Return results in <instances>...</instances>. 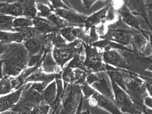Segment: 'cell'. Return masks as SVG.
Returning a JSON list of instances; mask_svg holds the SVG:
<instances>
[{"mask_svg": "<svg viewBox=\"0 0 152 114\" xmlns=\"http://www.w3.org/2000/svg\"><path fill=\"white\" fill-rule=\"evenodd\" d=\"M99 80H100V78L96 75V73L91 72L88 73V75L87 76L86 82L88 84H89L90 86H92L93 84L99 82Z\"/></svg>", "mask_w": 152, "mask_h": 114, "instance_id": "obj_44", "label": "cell"}, {"mask_svg": "<svg viewBox=\"0 0 152 114\" xmlns=\"http://www.w3.org/2000/svg\"><path fill=\"white\" fill-rule=\"evenodd\" d=\"M144 105L145 107L152 110V98L147 96L144 100Z\"/></svg>", "mask_w": 152, "mask_h": 114, "instance_id": "obj_51", "label": "cell"}, {"mask_svg": "<svg viewBox=\"0 0 152 114\" xmlns=\"http://www.w3.org/2000/svg\"><path fill=\"white\" fill-rule=\"evenodd\" d=\"M142 112L143 114H152V109H149L148 107H145L142 110Z\"/></svg>", "mask_w": 152, "mask_h": 114, "instance_id": "obj_54", "label": "cell"}, {"mask_svg": "<svg viewBox=\"0 0 152 114\" xmlns=\"http://www.w3.org/2000/svg\"><path fill=\"white\" fill-rule=\"evenodd\" d=\"M125 5L128 10L134 15L140 16L145 20V23L148 25L152 31V27L147 17L146 8L145 6V1H125Z\"/></svg>", "mask_w": 152, "mask_h": 114, "instance_id": "obj_16", "label": "cell"}, {"mask_svg": "<svg viewBox=\"0 0 152 114\" xmlns=\"http://www.w3.org/2000/svg\"><path fill=\"white\" fill-rule=\"evenodd\" d=\"M15 91L12 84L11 77L8 76H4L0 79V96L7 95Z\"/></svg>", "mask_w": 152, "mask_h": 114, "instance_id": "obj_32", "label": "cell"}, {"mask_svg": "<svg viewBox=\"0 0 152 114\" xmlns=\"http://www.w3.org/2000/svg\"><path fill=\"white\" fill-rule=\"evenodd\" d=\"M91 86L95 89L96 91L99 92L101 94L107 97L114 98L113 91H111L109 86L104 77H102V78L99 80V82L93 84Z\"/></svg>", "mask_w": 152, "mask_h": 114, "instance_id": "obj_28", "label": "cell"}, {"mask_svg": "<svg viewBox=\"0 0 152 114\" xmlns=\"http://www.w3.org/2000/svg\"><path fill=\"white\" fill-rule=\"evenodd\" d=\"M147 71L150 72L152 74V63L150 65V66H149L148 69H147Z\"/></svg>", "mask_w": 152, "mask_h": 114, "instance_id": "obj_56", "label": "cell"}, {"mask_svg": "<svg viewBox=\"0 0 152 114\" xmlns=\"http://www.w3.org/2000/svg\"><path fill=\"white\" fill-rule=\"evenodd\" d=\"M50 51L45 55L42 63V70L47 73H57L62 71V69L57 65L53 59L52 52Z\"/></svg>", "mask_w": 152, "mask_h": 114, "instance_id": "obj_25", "label": "cell"}, {"mask_svg": "<svg viewBox=\"0 0 152 114\" xmlns=\"http://www.w3.org/2000/svg\"><path fill=\"white\" fill-rule=\"evenodd\" d=\"M51 107L45 103H42L35 107L29 114H48Z\"/></svg>", "mask_w": 152, "mask_h": 114, "instance_id": "obj_40", "label": "cell"}, {"mask_svg": "<svg viewBox=\"0 0 152 114\" xmlns=\"http://www.w3.org/2000/svg\"><path fill=\"white\" fill-rule=\"evenodd\" d=\"M10 45H8L4 43L0 40V56L5 53L10 48Z\"/></svg>", "mask_w": 152, "mask_h": 114, "instance_id": "obj_50", "label": "cell"}, {"mask_svg": "<svg viewBox=\"0 0 152 114\" xmlns=\"http://www.w3.org/2000/svg\"><path fill=\"white\" fill-rule=\"evenodd\" d=\"M148 38L149 44L151 50V53L152 54V31H151L148 35Z\"/></svg>", "mask_w": 152, "mask_h": 114, "instance_id": "obj_53", "label": "cell"}, {"mask_svg": "<svg viewBox=\"0 0 152 114\" xmlns=\"http://www.w3.org/2000/svg\"><path fill=\"white\" fill-rule=\"evenodd\" d=\"M42 65H38L32 67H27L24 69L18 76L15 77H11V81L13 87L15 91L19 89L24 85H26V80L35 72Z\"/></svg>", "mask_w": 152, "mask_h": 114, "instance_id": "obj_21", "label": "cell"}, {"mask_svg": "<svg viewBox=\"0 0 152 114\" xmlns=\"http://www.w3.org/2000/svg\"><path fill=\"white\" fill-rule=\"evenodd\" d=\"M89 44L91 45V44L97 42L99 40V36L97 34L95 31V27H91L89 29Z\"/></svg>", "mask_w": 152, "mask_h": 114, "instance_id": "obj_46", "label": "cell"}, {"mask_svg": "<svg viewBox=\"0 0 152 114\" xmlns=\"http://www.w3.org/2000/svg\"><path fill=\"white\" fill-rule=\"evenodd\" d=\"M10 114H20V113H18V112H15V111H10Z\"/></svg>", "mask_w": 152, "mask_h": 114, "instance_id": "obj_57", "label": "cell"}, {"mask_svg": "<svg viewBox=\"0 0 152 114\" xmlns=\"http://www.w3.org/2000/svg\"><path fill=\"white\" fill-rule=\"evenodd\" d=\"M135 114H143L142 113V111H137V113H136Z\"/></svg>", "mask_w": 152, "mask_h": 114, "instance_id": "obj_58", "label": "cell"}, {"mask_svg": "<svg viewBox=\"0 0 152 114\" xmlns=\"http://www.w3.org/2000/svg\"><path fill=\"white\" fill-rule=\"evenodd\" d=\"M0 114H1V109H0Z\"/></svg>", "mask_w": 152, "mask_h": 114, "instance_id": "obj_60", "label": "cell"}, {"mask_svg": "<svg viewBox=\"0 0 152 114\" xmlns=\"http://www.w3.org/2000/svg\"><path fill=\"white\" fill-rule=\"evenodd\" d=\"M73 27H65L59 31L60 34L68 43H72L77 40L76 38L73 34Z\"/></svg>", "mask_w": 152, "mask_h": 114, "instance_id": "obj_37", "label": "cell"}, {"mask_svg": "<svg viewBox=\"0 0 152 114\" xmlns=\"http://www.w3.org/2000/svg\"><path fill=\"white\" fill-rule=\"evenodd\" d=\"M91 45L102 50L103 51L112 50L118 51H130L132 50L107 39H99L97 42L91 44Z\"/></svg>", "mask_w": 152, "mask_h": 114, "instance_id": "obj_24", "label": "cell"}, {"mask_svg": "<svg viewBox=\"0 0 152 114\" xmlns=\"http://www.w3.org/2000/svg\"><path fill=\"white\" fill-rule=\"evenodd\" d=\"M32 20L33 27L40 31L42 34H50L59 31L53 23L46 18L36 17Z\"/></svg>", "mask_w": 152, "mask_h": 114, "instance_id": "obj_19", "label": "cell"}, {"mask_svg": "<svg viewBox=\"0 0 152 114\" xmlns=\"http://www.w3.org/2000/svg\"><path fill=\"white\" fill-rule=\"evenodd\" d=\"M56 73H47L45 72L42 66L33 73L26 81V84L28 83L42 82L49 84L55 80Z\"/></svg>", "mask_w": 152, "mask_h": 114, "instance_id": "obj_18", "label": "cell"}, {"mask_svg": "<svg viewBox=\"0 0 152 114\" xmlns=\"http://www.w3.org/2000/svg\"><path fill=\"white\" fill-rule=\"evenodd\" d=\"M136 31L126 26L120 18L116 22L109 26L107 34L100 39L109 40L126 47L131 44L132 35Z\"/></svg>", "mask_w": 152, "mask_h": 114, "instance_id": "obj_3", "label": "cell"}, {"mask_svg": "<svg viewBox=\"0 0 152 114\" xmlns=\"http://www.w3.org/2000/svg\"><path fill=\"white\" fill-rule=\"evenodd\" d=\"M0 15H10L15 18L23 17V8L19 1H7L0 10Z\"/></svg>", "mask_w": 152, "mask_h": 114, "instance_id": "obj_17", "label": "cell"}, {"mask_svg": "<svg viewBox=\"0 0 152 114\" xmlns=\"http://www.w3.org/2000/svg\"><path fill=\"white\" fill-rule=\"evenodd\" d=\"M107 8V6L106 4V6L101 10L92 13L89 16H88L84 24L85 28L87 31H89V29L91 27H95L100 23H104Z\"/></svg>", "mask_w": 152, "mask_h": 114, "instance_id": "obj_20", "label": "cell"}, {"mask_svg": "<svg viewBox=\"0 0 152 114\" xmlns=\"http://www.w3.org/2000/svg\"><path fill=\"white\" fill-rule=\"evenodd\" d=\"M54 13L65 19L72 27H84L88 17L73 9L56 10Z\"/></svg>", "mask_w": 152, "mask_h": 114, "instance_id": "obj_12", "label": "cell"}, {"mask_svg": "<svg viewBox=\"0 0 152 114\" xmlns=\"http://www.w3.org/2000/svg\"><path fill=\"white\" fill-rule=\"evenodd\" d=\"M124 80L126 92L129 95L138 110L144 109V100L148 96L146 91L144 80L139 75L124 70Z\"/></svg>", "mask_w": 152, "mask_h": 114, "instance_id": "obj_2", "label": "cell"}, {"mask_svg": "<svg viewBox=\"0 0 152 114\" xmlns=\"http://www.w3.org/2000/svg\"><path fill=\"white\" fill-rule=\"evenodd\" d=\"M131 45L132 46V50L138 53H141L146 56L152 55L149 44L148 35L143 34L136 31L132 35Z\"/></svg>", "mask_w": 152, "mask_h": 114, "instance_id": "obj_13", "label": "cell"}, {"mask_svg": "<svg viewBox=\"0 0 152 114\" xmlns=\"http://www.w3.org/2000/svg\"><path fill=\"white\" fill-rule=\"evenodd\" d=\"M145 6L149 22L152 27V1H145Z\"/></svg>", "mask_w": 152, "mask_h": 114, "instance_id": "obj_47", "label": "cell"}, {"mask_svg": "<svg viewBox=\"0 0 152 114\" xmlns=\"http://www.w3.org/2000/svg\"><path fill=\"white\" fill-rule=\"evenodd\" d=\"M42 103V94L30 87L26 91H23L18 102L11 111L29 114L35 107Z\"/></svg>", "mask_w": 152, "mask_h": 114, "instance_id": "obj_7", "label": "cell"}, {"mask_svg": "<svg viewBox=\"0 0 152 114\" xmlns=\"http://www.w3.org/2000/svg\"><path fill=\"white\" fill-rule=\"evenodd\" d=\"M23 8V17L33 19L37 17L36 1H19Z\"/></svg>", "mask_w": 152, "mask_h": 114, "instance_id": "obj_26", "label": "cell"}, {"mask_svg": "<svg viewBox=\"0 0 152 114\" xmlns=\"http://www.w3.org/2000/svg\"><path fill=\"white\" fill-rule=\"evenodd\" d=\"M103 60L106 65L114 68L131 71L125 59L118 50H112L104 51Z\"/></svg>", "mask_w": 152, "mask_h": 114, "instance_id": "obj_11", "label": "cell"}, {"mask_svg": "<svg viewBox=\"0 0 152 114\" xmlns=\"http://www.w3.org/2000/svg\"><path fill=\"white\" fill-rule=\"evenodd\" d=\"M50 6L52 7L55 10H61V9H65V10H70L72 9L69 6H67L65 4V1H49Z\"/></svg>", "mask_w": 152, "mask_h": 114, "instance_id": "obj_42", "label": "cell"}, {"mask_svg": "<svg viewBox=\"0 0 152 114\" xmlns=\"http://www.w3.org/2000/svg\"><path fill=\"white\" fill-rule=\"evenodd\" d=\"M15 17L10 15H0V31L15 32L13 26Z\"/></svg>", "mask_w": 152, "mask_h": 114, "instance_id": "obj_29", "label": "cell"}, {"mask_svg": "<svg viewBox=\"0 0 152 114\" xmlns=\"http://www.w3.org/2000/svg\"><path fill=\"white\" fill-rule=\"evenodd\" d=\"M129 67L131 71L139 75L144 76L149 66L152 63L149 56H146L132 50L119 51Z\"/></svg>", "mask_w": 152, "mask_h": 114, "instance_id": "obj_6", "label": "cell"}, {"mask_svg": "<svg viewBox=\"0 0 152 114\" xmlns=\"http://www.w3.org/2000/svg\"><path fill=\"white\" fill-rule=\"evenodd\" d=\"M82 94L80 87L78 85H69L65 90L64 96L66 98L62 102L61 114H75L78 104L76 99V95Z\"/></svg>", "mask_w": 152, "mask_h": 114, "instance_id": "obj_9", "label": "cell"}, {"mask_svg": "<svg viewBox=\"0 0 152 114\" xmlns=\"http://www.w3.org/2000/svg\"><path fill=\"white\" fill-rule=\"evenodd\" d=\"M1 59L3 62V75L10 77L18 76L27 68L29 54L23 44H11Z\"/></svg>", "mask_w": 152, "mask_h": 114, "instance_id": "obj_1", "label": "cell"}, {"mask_svg": "<svg viewBox=\"0 0 152 114\" xmlns=\"http://www.w3.org/2000/svg\"><path fill=\"white\" fill-rule=\"evenodd\" d=\"M80 43L82 42L77 40L72 43H67L60 46L53 48L51 51L53 57L61 69H64L65 64L71 61L77 54L82 53L84 50L82 44L80 48H77Z\"/></svg>", "mask_w": 152, "mask_h": 114, "instance_id": "obj_5", "label": "cell"}, {"mask_svg": "<svg viewBox=\"0 0 152 114\" xmlns=\"http://www.w3.org/2000/svg\"><path fill=\"white\" fill-rule=\"evenodd\" d=\"M43 1H36V7L38 11L37 17L47 18L54 13V10L50 6L49 1H46V3Z\"/></svg>", "mask_w": 152, "mask_h": 114, "instance_id": "obj_27", "label": "cell"}, {"mask_svg": "<svg viewBox=\"0 0 152 114\" xmlns=\"http://www.w3.org/2000/svg\"><path fill=\"white\" fill-rule=\"evenodd\" d=\"M88 72L86 71H83L80 69H74V74H75V85L81 86L83 84L86 83V80L87 78Z\"/></svg>", "mask_w": 152, "mask_h": 114, "instance_id": "obj_36", "label": "cell"}, {"mask_svg": "<svg viewBox=\"0 0 152 114\" xmlns=\"http://www.w3.org/2000/svg\"><path fill=\"white\" fill-rule=\"evenodd\" d=\"M46 19H48L53 26L58 29L59 31L64 28L65 27H72L65 19L62 18L60 16L56 15L55 13H53L51 15H50Z\"/></svg>", "mask_w": 152, "mask_h": 114, "instance_id": "obj_34", "label": "cell"}, {"mask_svg": "<svg viewBox=\"0 0 152 114\" xmlns=\"http://www.w3.org/2000/svg\"><path fill=\"white\" fill-rule=\"evenodd\" d=\"M68 43L63 38L61 35L60 34L59 31L54 33L53 34L51 38V44L53 47H58L61 45H63Z\"/></svg>", "mask_w": 152, "mask_h": 114, "instance_id": "obj_39", "label": "cell"}, {"mask_svg": "<svg viewBox=\"0 0 152 114\" xmlns=\"http://www.w3.org/2000/svg\"><path fill=\"white\" fill-rule=\"evenodd\" d=\"M7 2V1H0V10L5 4H6Z\"/></svg>", "mask_w": 152, "mask_h": 114, "instance_id": "obj_55", "label": "cell"}, {"mask_svg": "<svg viewBox=\"0 0 152 114\" xmlns=\"http://www.w3.org/2000/svg\"><path fill=\"white\" fill-rule=\"evenodd\" d=\"M118 12L122 22L126 26L135 31H138L143 34L147 35L145 34V31L141 28L138 17L129 11L128 8L126 7L125 5Z\"/></svg>", "mask_w": 152, "mask_h": 114, "instance_id": "obj_15", "label": "cell"}, {"mask_svg": "<svg viewBox=\"0 0 152 114\" xmlns=\"http://www.w3.org/2000/svg\"><path fill=\"white\" fill-rule=\"evenodd\" d=\"M26 85H24L18 89L12 91L11 93L0 96V109L1 113L8 110H11L15 104L18 102Z\"/></svg>", "mask_w": 152, "mask_h": 114, "instance_id": "obj_14", "label": "cell"}, {"mask_svg": "<svg viewBox=\"0 0 152 114\" xmlns=\"http://www.w3.org/2000/svg\"><path fill=\"white\" fill-rule=\"evenodd\" d=\"M57 97V86L55 80L50 83L42 93V103L53 107Z\"/></svg>", "mask_w": 152, "mask_h": 114, "instance_id": "obj_22", "label": "cell"}, {"mask_svg": "<svg viewBox=\"0 0 152 114\" xmlns=\"http://www.w3.org/2000/svg\"><path fill=\"white\" fill-rule=\"evenodd\" d=\"M89 31H87L84 26L73 27V34L76 39L87 44H89Z\"/></svg>", "mask_w": 152, "mask_h": 114, "instance_id": "obj_30", "label": "cell"}, {"mask_svg": "<svg viewBox=\"0 0 152 114\" xmlns=\"http://www.w3.org/2000/svg\"><path fill=\"white\" fill-rule=\"evenodd\" d=\"M83 96L81 94V95H80V98L79 104H78L77 109L76 113H75V114H91V111L89 109H88L86 110L82 111V107H83Z\"/></svg>", "mask_w": 152, "mask_h": 114, "instance_id": "obj_48", "label": "cell"}, {"mask_svg": "<svg viewBox=\"0 0 152 114\" xmlns=\"http://www.w3.org/2000/svg\"><path fill=\"white\" fill-rule=\"evenodd\" d=\"M62 80L64 83V93L65 90L69 85H72L75 83V74L74 69H70L66 66L62 69Z\"/></svg>", "mask_w": 152, "mask_h": 114, "instance_id": "obj_31", "label": "cell"}, {"mask_svg": "<svg viewBox=\"0 0 152 114\" xmlns=\"http://www.w3.org/2000/svg\"><path fill=\"white\" fill-rule=\"evenodd\" d=\"M13 26L16 31L20 29L33 27V23L32 19L23 16L15 18L13 22Z\"/></svg>", "mask_w": 152, "mask_h": 114, "instance_id": "obj_33", "label": "cell"}, {"mask_svg": "<svg viewBox=\"0 0 152 114\" xmlns=\"http://www.w3.org/2000/svg\"><path fill=\"white\" fill-rule=\"evenodd\" d=\"M49 84L45 83H42V82H35L33 83L31 85V87L35 91H38L40 94H42V91L45 89V88Z\"/></svg>", "mask_w": 152, "mask_h": 114, "instance_id": "obj_45", "label": "cell"}, {"mask_svg": "<svg viewBox=\"0 0 152 114\" xmlns=\"http://www.w3.org/2000/svg\"><path fill=\"white\" fill-rule=\"evenodd\" d=\"M88 103L91 107L103 109L111 114H124L116 105L114 98L104 96L97 91L88 99Z\"/></svg>", "mask_w": 152, "mask_h": 114, "instance_id": "obj_10", "label": "cell"}, {"mask_svg": "<svg viewBox=\"0 0 152 114\" xmlns=\"http://www.w3.org/2000/svg\"><path fill=\"white\" fill-rule=\"evenodd\" d=\"M84 59H82V58L81 53H78L73 58L71 61L69 62L68 65L66 66L70 69H82L83 71H86L88 72H90L88 71L84 67Z\"/></svg>", "mask_w": 152, "mask_h": 114, "instance_id": "obj_35", "label": "cell"}, {"mask_svg": "<svg viewBox=\"0 0 152 114\" xmlns=\"http://www.w3.org/2000/svg\"><path fill=\"white\" fill-rule=\"evenodd\" d=\"M140 77L144 80L146 91L149 96L152 98V76H145L140 75Z\"/></svg>", "mask_w": 152, "mask_h": 114, "instance_id": "obj_43", "label": "cell"}, {"mask_svg": "<svg viewBox=\"0 0 152 114\" xmlns=\"http://www.w3.org/2000/svg\"><path fill=\"white\" fill-rule=\"evenodd\" d=\"M110 80L112 91L114 94L115 103L120 110L124 114H135L137 111L132 100L129 95L124 89L120 87L113 80Z\"/></svg>", "mask_w": 152, "mask_h": 114, "instance_id": "obj_8", "label": "cell"}, {"mask_svg": "<svg viewBox=\"0 0 152 114\" xmlns=\"http://www.w3.org/2000/svg\"><path fill=\"white\" fill-rule=\"evenodd\" d=\"M0 40L6 44H22L26 38L22 32L18 31L15 32L0 31Z\"/></svg>", "mask_w": 152, "mask_h": 114, "instance_id": "obj_23", "label": "cell"}, {"mask_svg": "<svg viewBox=\"0 0 152 114\" xmlns=\"http://www.w3.org/2000/svg\"><path fill=\"white\" fill-rule=\"evenodd\" d=\"M149 56V57H150V58H151V60H152V55H150V56Z\"/></svg>", "mask_w": 152, "mask_h": 114, "instance_id": "obj_59", "label": "cell"}, {"mask_svg": "<svg viewBox=\"0 0 152 114\" xmlns=\"http://www.w3.org/2000/svg\"><path fill=\"white\" fill-rule=\"evenodd\" d=\"M80 90L83 99H89L95 94L96 90L91 86L88 84L86 82L81 85Z\"/></svg>", "mask_w": 152, "mask_h": 114, "instance_id": "obj_38", "label": "cell"}, {"mask_svg": "<svg viewBox=\"0 0 152 114\" xmlns=\"http://www.w3.org/2000/svg\"><path fill=\"white\" fill-rule=\"evenodd\" d=\"M95 29L97 34L99 36V39H100L107 34L109 29V26L106 23L103 22L95 27Z\"/></svg>", "mask_w": 152, "mask_h": 114, "instance_id": "obj_41", "label": "cell"}, {"mask_svg": "<svg viewBox=\"0 0 152 114\" xmlns=\"http://www.w3.org/2000/svg\"><path fill=\"white\" fill-rule=\"evenodd\" d=\"M85 52L84 65L88 71L98 73L106 72V64L103 60V50L90 44L82 43Z\"/></svg>", "mask_w": 152, "mask_h": 114, "instance_id": "obj_4", "label": "cell"}, {"mask_svg": "<svg viewBox=\"0 0 152 114\" xmlns=\"http://www.w3.org/2000/svg\"><path fill=\"white\" fill-rule=\"evenodd\" d=\"M3 65H4L3 61L1 59H0V79L4 77V75H3Z\"/></svg>", "mask_w": 152, "mask_h": 114, "instance_id": "obj_52", "label": "cell"}, {"mask_svg": "<svg viewBox=\"0 0 152 114\" xmlns=\"http://www.w3.org/2000/svg\"><path fill=\"white\" fill-rule=\"evenodd\" d=\"M83 7L87 11H89L91 9L92 6L98 2L96 0H83L80 1Z\"/></svg>", "mask_w": 152, "mask_h": 114, "instance_id": "obj_49", "label": "cell"}]
</instances>
